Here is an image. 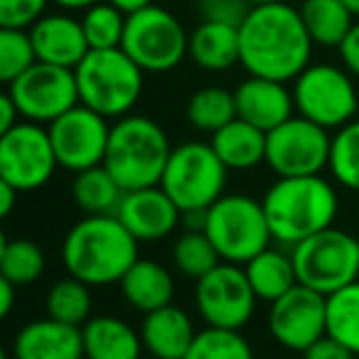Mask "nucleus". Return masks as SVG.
<instances>
[{"label": "nucleus", "mask_w": 359, "mask_h": 359, "mask_svg": "<svg viewBox=\"0 0 359 359\" xmlns=\"http://www.w3.org/2000/svg\"><path fill=\"white\" fill-rule=\"evenodd\" d=\"M313 47L291 3L252 5L240 22V64L250 76L288 83L311 64Z\"/></svg>", "instance_id": "obj_1"}, {"label": "nucleus", "mask_w": 359, "mask_h": 359, "mask_svg": "<svg viewBox=\"0 0 359 359\" xmlns=\"http://www.w3.org/2000/svg\"><path fill=\"white\" fill-rule=\"evenodd\" d=\"M140 259V240L118 215H86L69 227L62 242L67 274L98 288L120 284L125 271Z\"/></svg>", "instance_id": "obj_2"}, {"label": "nucleus", "mask_w": 359, "mask_h": 359, "mask_svg": "<svg viewBox=\"0 0 359 359\" xmlns=\"http://www.w3.org/2000/svg\"><path fill=\"white\" fill-rule=\"evenodd\" d=\"M262 205L271 237L284 247H296L306 237L332 227L340 213L335 186L320 174L279 176L266 189Z\"/></svg>", "instance_id": "obj_3"}, {"label": "nucleus", "mask_w": 359, "mask_h": 359, "mask_svg": "<svg viewBox=\"0 0 359 359\" xmlns=\"http://www.w3.org/2000/svg\"><path fill=\"white\" fill-rule=\"evenodd\" d=\"M164 128L147 115H123L110 125L103 166L125 191L156 186L171 154Z\"/></svg>", "instance_id": "obj_4"}, {"label": "nucleus", "mask_w": 359, "mask_h": 359, "mask_svg": "<svg viewBox=\"0 0 359 359\" xmlns=\"http://www.w3.org/2000/svg\"><path fill=\"white\" fill-rule=\"evenodd\" d=\"M74 74L79 103L108 120L130 115L144 88V72L123 52V47L90 49Z\"/></svg>", "instance_id": "obj_5"}, {"label": "nucleus", "mask_w": 359, "mask_h": 359, "mask_svg": "<svg viewBox=\"0 0 359 359\" xmlns=\"http://www.w3.org/2000/svg\"><path fill=\"white\" fill-rule=\"evenodd\" d=\"M203 232L222 262L245 266L274 240L262 201L245 194H222L205 210Z\"/></svg>", "instance_id": "obj_6"}, {"label": "nucleus", "mask_w": 359, "mask_h": 359, "mask_svg": "<svg viewBox=\"0 0 359 359\" xmlns=\"http://www.w3.org/2000/svg\"><path fill=\"white\" fill-rule=\"evenodd\" d=\"M227 171L210 142H184L171 149L159 186L181 213L208 210L225 194Z\"/></svg>", "instance_id": "obj_7"}, {"label": "nucleus", "mask_w": 359, "mask_h": 359, "mask_svg": "<svg viewBox=\"0 0 359 359\" xmlns=\"http://www.w3.org/2000/svg\"><path fill=\"white\" fill-rule=\"evenodd\" d=\"M120 47L144 74H166L189 57V32L174 13L151 3L128 15Z\"/></svg>", "instance_id": "obj_8"}, {"label": "nucleus", "mask_w": 359, "mask_h": 359, "mask_svg": "<svg viewBox=\"0 0 359 359\" xmlns=\"http://www.w3.org/2000/svg\"><path fill=\"white\" fill-rule=\"evenodd\" d=\"M298 284L330 296L359 274V242L350 232L327 227L306 237L291 250Z\"/></svg>", "instance_id": "obj_9"}, {"label": "nucleus", "mask_w": 359, "mask_h": 359, "mask_svg": "<svg viewBox=\"0 0 359 359\" xmlns=\"http://www.w3.org/2000/svg\"><path fill=\"white\" fill-rule=\"evenodd\" d=\"M296 113L325 130H340L357 118L359 93L355 76L335 64H308L293 79Z\"/></svg>", "instance_id": "obj_10"}, {"label": "nucleus", "mask_w": 359, "mask_h": 359, "mask_svg": "<svg viewBox=\"0 0 359 359\" xmlns=\"http://www.w3.org/2000/svg\"><path fill=\"white\" fill-rule=\"evenodd\" d=\"M330 130L303 115H291L279 128L266 133L264 164L276 176L320 174L330 164Z\"/></svg>", "instance_id": "obj_11"}, {"label": "nucleus", "mask_w": 359, "mask_h": 359, "mask_svg": "<svg viewBox=\"0 0 359 359\" xmlns=\"http://www.w3.org/2000/svg\"><path fill=\"white\" fill-rule=\"evenodd\" d=\"M57 166L52 137L44 125L22 120L0 137V176L20 194H29L49 184Z\"/></svg>", "instance_id": "obj_12"}, {"label": "nucleus", "mask_w": 359, "mask_h": 359, "mask_svg": "<svg viewBox=\"0 0 359 359\" xmlns=\"http://www.w3.org/2000/svg\"><path fill=\"white\" fill-rule=\"evenodd\" d=\"M257 293L245 274V266L220 262L213 271L196 279V308L210 327L242 330L252 320Z\"/></svg>", "instance_id": "obj_13"}, {"label": "nucleus", "mask_w": 359, "mask_h": 359, "mask_svg": "<svg viewBox=\"0 0 359 359\" xmlns=\"http://www.w3.org/2000/svg\"><path fill=\"white\" fill-rule=\"evenodd\" d=\"M10 98L20 118L49 125L79 103V86L74 69L34 62L22 76L10 83Z\"/></svg>", "instance_id": "obj_14"}, {"label": "nucleus", "mask_w": 359, "mask_h": 359, "mask_svg": "<svg viewBox=\"0 0 359 359\" xmlns=\"http://www.w3.org/2000/svg\"><path fill=\"white\" fill-rule=\"evenodd\" d=\"M47 130L62 169L76 174V171L103 164L110 125L108 118L90 110L88 105L76 103L54 123H49Z\"/></svg>", "instance_id": "obj_15"}, {"label": "nucleus", "mask_w": 359, "mask_h": 359, "mask_svg": "<svg viewBox=\"0 0 359 359\" xmlns=\"http://www.w3.org/2000/svg\"><path fill=\"white\" fill-rule=\"evenodd\" d=\"M269 332L281 347L306 352L325 335V296L313 288L296 284L291 291L271 301Z\"/></svg>", "instance_id": "obj_16"}, {"label": "nucleus", "mask_w": 359, "mask_h": 359, "mask_svg": "<svg viewBox=\"0 0 359 359\" xmlns=\"http://www.w3.org/2000/svg\"><path fill=\"white\" fill-rule=\"evenodd\" d=\"M115 215L140 242L164 240L184 220L181 208L169 198V194L159 184L125 191Z\"/></svg>", "instance_id": "obj_17"}, {"label": "nucleus", "mask_w": 359, "mask_h": 359, "mask_svg": "<svg viewBox=\"0 0 359 359\" xmlns=\"http://www.w3.org/2000/svg\"><path fill=\"white\" fill-rule=\"evenodd\" d=\"M29 39H32L37 62L62 69H76L81 59L90 52L81 20L67 13H44L29 27Z\"/></svg>", "instance_id": "obj_18"}, {"label": "nucleus", "mask_w": 359, "mask_h": 359, "mask_svg": "<svg viewBox=\"0 0 359 359\" xmlns=\"http://www.w3.org/2000/svg\"><path fill=\"white\" fill-rule=\"evenodd\" d=\"M15 359H86L79 325L37 318L25 323L13 340Z\"/></svg>", "instance_id": "obj_19"}, {"label": "nucleus", "mask_w": 359, "mask_h": 359, "mask_svg": "<svg viewBox=\"0 0 359 359\" xmlns=\"http://www.w3.org/2000/svg\"><path fill=\"white\" fill-rule=\"evenodd\" d=\"M235 105L237 118L247 120V123L264 130V133L279 128L296 110L293 90H288L284 81L262 79V76H250V79L237 86Z\"/></svg>", "instance_id": "obj_20"}, {"label": "nucleus", "mask_w": 359, "mask_h": 359, "mask_svg": "<svg viewBox=\"0 0 359 359\" xmlns=\"http://www.w3.org/2000/svg\"><path fill=\"white\" fill-rule=\"evenodd\" d=\"M196 332L198 330L194 327L191 316L174 303L144 313L142 327H140L142 345L151 359H184Z\"/></svg>", "instance_id": "obj_21"}, {"label": "nucleus", "mask_w": 359, "mask_h": 359, "mask_svg": "<svg viewBox=\"0 0 359 359\" xmlns=\"http://www.w3.org/2000/svg\"><path fill=\"white\" fill-rule=\"evenodd\" d=\"M81 335L86 359H142V335L118 316H90Z\"/></svg>", "instance_id": "obj_22"}, {"label": "nucleus", "mask_w": 359, "mask_h": 359, "mask_svg": "<svg viewBox=\"0 0 359 359\" xmlns=\"http://www.w3.org/2000/svg\"><path fill=\"white\" fill-rule=\"evenodd\" d=\"M123 298L140 313H151L174 303L176 284L171 271L154 259H137L120 279Z\"/></svg>", "instance_id": "obj_23"}, {"label": "nucleus", "mask_w": 359, "mask_h": 359, "mask_svg": "<svg viewBox=\"0 0 359 359\" xmlns=\"http://www.w3.org/2000/svg\"><path fill=\"white\" fill-rule=\"evenodd\" d=\"M189 57L203 72H227L240 64V27L203 20L189 34Z\"/></svg>", "instance_id": "obj_24"}, {"label": "nucleus", "mask_w": 359, "mask_h": 359, "mask_svg": "<svg viewBox=\"0 0 359 359\" xmlns=\"http://www.w3.org/2000/svg\"><path fill=\"white\" fill-rule=\"evenodd\" d=\"M210 147L230 171H250L266 156V133L242 118L230 120L210 135Z\"/></svg>", "instance_id": "obj_25"}, {"label": "nucleus", "mask_w": 359, "mask_h": 359, "mask_svg": "<svg viewBox=\"0 0 359 359\" xmlns=\"http://www.w3.org/2000/svg\"><path fill=\"white\" fill-rule=\"evenodd\" d=\"M298 13L313 44L325 49H340L355 25V15L345 8L342 0H303Z\"/></svg>", "instance_id": "obj_26"}, {"label": "nucleus", "mask_w": 359, "mask_h": 359, "mask_svg": "<svg viewBox=\"0 0 359 359\" xmlns=\"http://www.w3.org/2000/svg\"><path fill=\"white\" fill-rule=\"evenodd\" d=\"M245 274L252 288H255L257 298L266 303L276 301L298 284L291 255H286L284 250H271V247H266L264 252H259L247 262Z\"/></svg>", "instance_id": "obj_27"}, {"label": "nucleus", "mask_w": 359, "mask_h": 359, "mask_svg": "<svg viewBox=\"0 0 359 359\" xmlns=\"http://www.w3.org/2000/svg\"><path fill=\"white\" fill-rule=\"evenodd\" d=\"M123 196L125 189L103 164L74 174L72 198L86 215H115Z\"/></svg>", "instance_id": "obj_28"}, {"label": "nucleus", "mask_w": 359, "mask_h": 359, "mask_svg": "<svg viewBox=\"0 0 359 359\" xmlns=\"http://www.w3.org/2000/svg\"><path fill=\"white\" fill-rule=\"evenodd\" d=\"M325 332L359 357V281L325 296Z\"/></svg>", "instance_id": "obj_29"}, {"label": "nucleus", "mask_w": 359, "mask_h": 359, "mask_svg": "<svg viewBox=\"0 0 359 359\" xmlns=\"http://www.w3.org/2000/svg\"><path fill=\"white\" fill-rule=\"evenodd\" d=\"M186 118L201 133L213 135L222 125L237 118L235 90L220 88V86H205L198 88L186 103Z\"/></svg>", "instance_id": "obj_30"}, {"label": "nucleus", "mask_w": 359, "mask_h": 359, "mask_svg": "<svg viewBox=\"0 0 359 359\" xmlns=\"http://www.w3.org/2000/svg\"><path fill=\"white\" fill-rule=\"evenodd\" d=\"M44 311L54 320L69 323V325H83L93 311V293L90 286L81 279L69 274L67 279H59L47 291L44 298Z\"/></svg>", "instance_id": "obj_31"}, {"label": "nucleus", "mask_w": 359, "mask_h": 359, "mask_svg": "<svg viewBox=\"0 0 359 359\" xmlns=\"http://www.w3.org/2000/svg\"><path fill=\"white\" fill-rule=\"evenodd\" d=\"M184 359H255V350L240 330L205 325L196 332Z\"/></svg>", "instance_id": "obj_32"}, {"label": "nucleus", "mask_w": 359, "mask_h": 359, "mask_svg": "<svg viewBox=\"0 0 359 359\" xmlns=\"http://www.w3.org/2000/svg\"><path fill=\"white\" fill-rule=\"evenodd\" d=\"M171 259H174L176 269L184 276H191V279H201L222 262L210 237L203 230H186L174 242Z\"/></svg>", "instance_id": "obj_33"}, {"label": "nucleus", "mask_w": 359, "mask_h": 359, "mask_svg": "<svg viewBox=\"0 0 359 359\" xmlns=\"http://www.w3.org/2000/svg\"><path fill=\"white\" fill-rule=\"evenodd\" d=\"M47 257L32 240H10L0 259V274L15 286H29L42 279Z\"/></svg>", "instance_id": "obj_34"}, {"label": "nucleus", "mask_w": 359, "mask_h": 359, "mask_svg": "<svg viewBox=\"0 0 359 359\" xmlns=\"http://www.w3.org/2000/svg\"><path fill=\"white\" fill-rule=\"evenodd\" d=\"M125 22H128V15L123 10H118L113 3L108 0H100V3L90 5L83 10V34L86 42L90 49H113L123 44V34H125Z\"/></svg>", "instance_id": "obj_35"}, {"label": "nucleus", "mask_w": 359, "mask_h": 359, "mask_svg": "<svg viewBox=\"0 0 359 359\" xmlns=\"http://www.w3.org/2000/svg\"><path fill=\"white\" fill-rule=\"evenodd\" d=\"M327 169L337 184L359 194V118L350 120L335 133Z\"/></svg>", "instance_id": "obj_36"}, {"label": "nucleus", "mask_w": 359, "mask_h": 359, "mask_svg": "<svg viewBox=\"0 0 359 359\" xmlns=\"http://www.w3.org/2000/svg\"><path fill=\"white\" fill-rule=\"evenodd\" d=\"M34 62L37 57H34L29 29L0 27V86H10Z\"/></svg>", "instance_id": "obj_37"}, {"label": "nucleus", "mask_w": 359, "mask_h": 359, "mask_svg": "<svg viewBox=\"0 0 359 359\" xmlns=\"http://www.w3.org/2000/svg\"><path fill=\"white\" fill-rule=\"evenodd\" d=\"M52 0H0V27L29 29Z\"/></svg>", "instance_id": "obj_38"}, {"label": "nucleus", "mask_w": 359, "mask_h": 359, "mask_svg": "<svg viewBox=\"0 0 359 359\" xmlns=\"http://www.w3.org/2000/svg\"><path fill=\"white\" fill-rule=\"evenodd\" d=\"M252 5L247 0H198V13L203 20L210 22H225L240 27L245 15L250 13Z\"/></svg>", "instance_id": "obj_39"}, {"label": "nucleus", "mask_w": 359, "mask_h": 359, "mask_svg": "<svg viewBox=\"0 0 359 359\" xmlns=\"http://www.w3.org/2000/svg\"><path fill=\"white\" fill-rule=\"evenodd\" d=\"M303 357L306 359H355L357 355L350 347H345L342 342H337L335 337H330L325 332L320 340L313 342V345L303 352Z\"/></svg>", "instance_id": "obj_40"}, {"label": "nucleus", "mask_w": 359, "mask_h": 359, "mask_svg": "<svg viewBox=\"0 0 359 359\" xmlns=\"http://www.w3.org/2000/svg\"><path fill=\"white\" fill-rule=\"evenodd\" d=\"M337 52H340V59L347 72L359 79V20H355V25H352V29L347 32L345 42L340 44Z\"/></svg>", "instance_id": "obj_41"}, {"label": "nucleus", "mask_w": 359, "mask_h": 359, "mask_svg": "<svg viewBox=\"0 0 359 359\" xmlns=\"http://www.w3.org/2000/svg\"><path fill=\"white\" fill-rule=\"evenodd\" d=\"M18 118H20V113H18V108H15L10 93L0 90V137H3V135L8 133L15 123H18Z\"/></svg>", "instance_id": "obj_42"}, {"label": "nucleus", "mask_w": 359, "mask_h": 359, "mask_svg": "<svg viewBox=\"0 0 359 359\" xmlns=\"http://www.w3.org/2000/svg\"><path fill=\"white\" fill-rule=\"evenodd\" d=\"M18 194L20 191L15 189L10 181H5L0 176V220H5L10 213L15 210V203H18Z\"/></svg>", "instance_id": "obj_43"}, {"label": "nucleus", "mask_w": 359, "mask_h": 359, "mask_svg": "<svg viewBox=\"0 0 359 359\" xmlns=\"http://www.w3.org/2000/svg\"><path fill=\"white\" fill-rule=\"evenodd\" d=\"M15 288H18V286L10 284V281L0 274V323H3L10 313H13V308H15Z\"/></svg>", "instance_id": "obj_44"}, {"label": "nucleus", "mask_w": 359, "mask_h": 359, "mask_svg": "<svg viewBox=\"0 0 359 359\" xmlns=\"http://www.w3.org/2000/svg\"><path fill=\"white\" fill-rule=\"evenodd\" d=\"M108 3H113L118 10H123L125 15H133L137 13V10L147 8V5H151V0H108Z\"/></svg>", "instance_id": "obj_45"}, {"label": "nucleus", "mask_w": 359, "mask_h": 359, "mask_svg": "<svg viewBox=\"0 0 359 359\" xmlns=\"http://www.w3.org/2000/svg\"><path fill=\"white\" fill-rule=\"evenodd\" d=\"M54 5H59L62 10H86L90 5L100 3V0H52Z\"/></svg>", "instance_id": "obj_46"}, {"label": "nucleus", "mask_w": 359, "mask_h": 359, "mask_svg": "<svg viewBox=\"0 0 359 359\" xmlns=\"http://www.w3.org/2000/svg\"><path fill=\"white\" fill-rule=\"evenodd\" d=\"M345 3V8L350 10L352 15H355V20H359V0H342Z\"/></svg>", "instance_id": "obj_47"}, {"label": "nucleus", "mask_w": 359, "mask_h": 359, "mask_svg": "<svg viewBox=\"0 0 359 359\" xmlns=\"http://www.w3.org/2000/svg\"><path fill=\"white\" fill-rule=\"evenodd\" d=\"M8 237H5V232H3V227H0V259H3V252H5V247H8Z\"/></svg>", "instance_id": "obj_48"}, {"label": "nucleus", "mask_w": 359, "mask_h": 359, "mask_svg": "<svg viewBox=\"0 0 359 359\" xmlns=\"http://www.w3.org/2000/svg\"><path fill=\"white\" fill-rule=\"evenodd\" d=\"M250 5H269V3H288V0H247Z\"/></svg>", "instance_id": "obj_49"}, {"label": "nucleus", "mask_w": 359, "mask_h": 359, "mask_svg": "<svg viewBox=\"0 0 359 359\" xmlns=\"http://www.w3.org/2000/svg\"><path fill=\"white\" fill-rule=\"evenodd\" d=\"M0 359H8V350H5L3 340H0Z\"/></svg>", "instance_id": "obj_50"}, {"label": "nucleus", "mask_w": 359, "mask_h": 359, "mask_svg": "<svg viewBox=\"0 0 359 359\" xmlns=\"http://www.w3.org/2000/svg\"><path fill=\"white\" fill-rule=\"evenodd\" d=\"M357 281H359V274H357Z\"/></svg>", "instance_id": "obj_51"}, {"label": "nucleus", "mask_w": 359, "mask_h": 359, "mask_svg": "<svg viewBox=\"0 0 359 359\" xmlns=\"http://www.w3.org/2000/svg\"><path fill=\"white\" fill-rule=\"evenodd\" d=\"M303 359H306V357H303Z\"/></svg>", "instance_id": "obj_52"}]
</instances>
